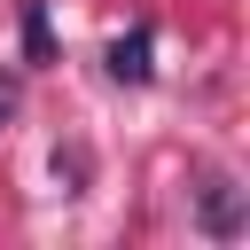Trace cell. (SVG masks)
<instances>
[{"label": "cell", "mask_w": 250, "mask_h": 250, "mask_svg": "<svg viewBox=\"0 0 250 250\" xmlns=\"http://www.w3.org/2000/svg\"><path fill=\"white\" fill-rule=\"evenodd\" d=\"M203 227H211V234H234V227H242V195H234V180H203Z\"/></svg>", "instance_id": "obj_2"}, {"label": "cell", "mask_w": 250, "mask_h": 250, "mask_svg": "<svg viewBox=\"0 0 250 250\" xmlns=\"http://www.w3.org/2000/svg\"><path fill=\"white\" fill-rule=\"evenodd\" d=\"M23 55L31 62H55V31H47V8L39 0H23Z\"/></svg>", "instance_id": "obj_3"}, {"label": "cell", "mask_w": 250, "mask_h": 250, "mask_svg": "<svg viewBox=\"0 0 250 250\" xmlns=\"http://www.w3.org/2000/svg\"><path fill=\"white\" fill-rule=\"evenodd\" d=\"M8 109H16V86H8V78H0V125H8Z\"/></svg>", "instance_id": "obj_4"}, {"label": "cell", "mask_w": 250, "mask_h": 250, "mask_svg": "<svg viewBox=\"0 0 250 250\" xmlns=\"http://www.w3.org/2000/svg\"><path fill=\"white\" fill-rule=\"evenodd\" d=\"M148 47H156V31H148V23H133V31H125L117 47H109V78L141 86V78H148Z\"/></svg>", "instance_id": "obj_1"}]
</instances>
